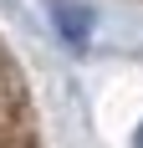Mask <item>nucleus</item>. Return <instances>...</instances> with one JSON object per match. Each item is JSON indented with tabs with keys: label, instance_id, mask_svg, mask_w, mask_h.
Instances as JSON below:
<instances>
[{
	"label": "nucleus",
	"instance_id": "obj_1",
	"mask_svg": "<svg viewBox=\"0 0 143 148\" xmlns=\"http://www.w3.org/2000/svg\"><path fill=\"white\" fill-rule=\"evenodd\" d=\"M138 148H143V133H138Z\"/></svg>",
	"mask_w": 143,
	"mask_h": 148
}]
</instances>
